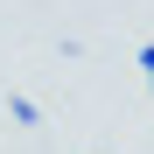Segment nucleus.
<instances>
[{
	"mask_svg": "<svg viewBox=\"0 0 154 154\" xmlns=\"http://www.w3.org/2000/svg\"><path fill=\"white\" fill-rule=\"evenodd\" d=\"M7 112H14V119H21V126H35V119H42V112H35V98H21V91H14V98H7Z\"/></svg>",
	"mask_w": 154,
	"mask_h": 154,
	"instance_id": "f257e3e1",
	"label": "nucleus"
},
{
	"mask_svg": "<svg viewBox=\"0 0 154 154\" xmlns=\"http://www.w3.org/2000/svg\"><path fill=\"white\" fill-rule=\"evenodd\" d=\"M140 70H147V91H154V42H140Z\"/></svg>",
	"mask_w": 154,
	"mask_h": 154,
	"instance_id": "f03ea898",
	"label": "nucleus"
}]
</instances>
